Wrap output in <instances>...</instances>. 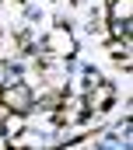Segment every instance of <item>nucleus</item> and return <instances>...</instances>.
Masks as SVG:
<instances>
[{"mask_svg": "<svg viewBox=\"0 0 133 150\" xmlns=\"http://www.w3.org/2000/svg\"><path fill=\"white\" fill-rule=\"evenodd\" d=\"M0 98H4V108H7V112H11V108H14V112H28V108L35 105L32 91H28L25 84H18V80H14L11 87H4V94H0Z\"/></svg>", "mask_w": 133, "mask_h": 150, "instance_id": "f257e3e1", "label": "nucleus"}, {"mask_svg": "<svg viewBox=\"0 0 133 150\" xmlns=\"http://www.w3.org/2000/svg\"><path fill=\"white\" fill-rule=\"evenodd\" d=\"M109 101H112V87L109 84H98L91 91V108H109Z\"/></svg>", "mask_w": 133, "mask_h": 150, "instance_id": "f03ea898", "label": "nucleus"}, {"mask_svg": "<svg viewBox=\"0 0 133 150\" xmlns=\"http://www.w3.org/2000/svg\"><path fill=\"white\" fill-rule=\"evenodd\" d=\"M133 4L130 0H112V21H130Z\"/></svg>", "mask_w": 133, "mask_h": 150, "instance_id": "7ed1b4c3", "label": "nucleus"}, {"mask_svg": "<svg viewBox=\"0 0 133 150\" xmlns=\"http://www.w3.org/2000/svg\"><path fill=\"white\" fill-rule=\"evenodd\" d=\"M112 32H116V35H130V21H112Z\"/></svg>", "mask_w": 133, "mask_h": 150, "instance_id": "20e7f679", "label": "nucleus"}, {"mask_svg": "<svg viewBox=\"0 0 133 150\" xmlns=\"http://www.w3.org/2000/svg\"><path fill=\"white\" fill-rule=\"evenodd\" d=\"M4 119H7V108H4V105H0V122H4Z\"/></svg>", "mask_w": 133, "mask_h": 150, "instance_id": "39448f33", "label": "nucleus"}]
</instances>
